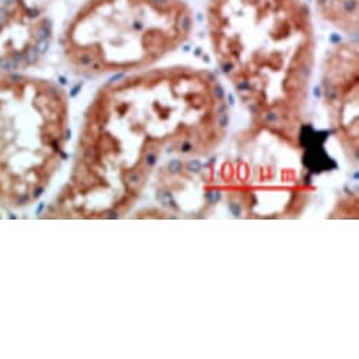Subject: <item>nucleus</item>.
<instances>
[{
  "label": "nucleus",
  "instance_id": "423d86ee",
  "mask_svg": "<svg viewBox=\"0 0 359 359\" xmlns=\"http://www.w3.org/2000/svg\"><path fill=\"white\" fill-rule=\"evenodd\" d=\"M2 2H4V0H0V5H2Z\"/></svg>",
  "mask_w": 359,
  "mask_h": 359
},
{
  "label": "nucleus",
  "instance_id": "f257e3e1",
  "mask_svg": "<svg viewBox=\"0 0 359 359\" xmlns=\"http://www.w3.org/2000/svg\"><path fill=\"white\" fill-rule=\"evenodd\" d=\"M208 27L223 71L255 104L304 93L314 51L306 0H208Z\"/></svg>",
  "mask_w": 359,
  "mask_h": 359
},
{
  "label": "nucleus",
  "instance_id": "f03ea898",
  "mask_svg": "<svg viewBox=\"0 0 359 359\" xmlns=\"http://www.w3.org/2000/svg\"><path fill=\"white\" fill-rule=\"evenodd\" d=\"M185 0H83L62 34L68 64L83 75L141 68L189 37Z\"/></svg>",
  "mask_w": 359,
  "mask_h": 359
},
{
  "label": "nucleus",
  "instance_id": "7ed1b4c3",
  "mask_svg": "<svg viewBox=\"0 0 359 359\" xmlns=\"http://www.w3.org/2000/svg\"><path fill=\"white\" fill-rule=\"evenodd\" d=\"M64 90L51 81L0 71V203L34 199L60 149Z\"/></svg>",
  "mask_w": 359,
  "mask_h": 359
},
{
  "label": "nucleus",
  "instance_id": "39448f33",
  "mask_svg": "<svg viewBox=\"0 0 359 359\" xmlns=\"http://www.w3.org/2000/svg\"><path fill=\"white\" fill-rule=\"evenodd\" d=\"M316 12L330 26L346 34L358 32V0H316Z\"/></svg>",
  "mask_w": 359,
  "mask_h": 359
},
{
  "label": "nucleus",
  "instance_id": "20e7f679",
  "mask_svg": "<svg viewBox=\"0 0 359 359\" xmlns=\"http://www.w3.org/2000/svg\"><path fill=\"white\" fill-rule=\"evenodd\" d=\"M53 20L46 0H4L0 5V71L20 72L47 48Z\"/></svg>",
  "mask_w": 359,
  "mask_h": 359
}]
</instances>
